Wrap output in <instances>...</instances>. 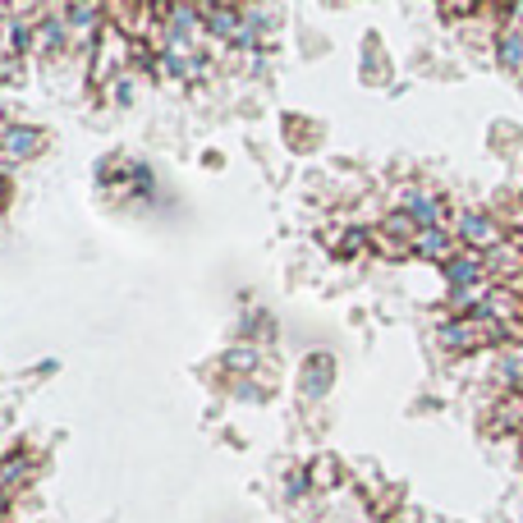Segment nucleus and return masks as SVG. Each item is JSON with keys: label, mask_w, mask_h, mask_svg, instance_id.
I'll list each match as a JSON object with an SVG mask.
<instances>
[{"label": "nucleus", "mask_w": 523, "mask_h": 523, "mask_svg": "<svg viewBox=\"0 0 523 523\" xmlns=\"http://www.w3.org/2000/svg\"><path fill=\"white\" fill-rule=\"evenodd\" d=\"M464 234H473V239H492V225L482 221V216H473V221H464Z\"/></svg>", "instance_id": "nucleus-3"}, {"label": "nucleus", "mask_w": 523, "mask_h": 523, "mask_svg": "<svg viewBox=\"0 0 523 523\" xmlns=\"http://www.w3.org/2000/svg\"><path fill=\"white\" fill-rule=\"evenodd\" d=\"M423 253H431V257H440V253H446V234H423Z\"/></svg>", "instance_id": "nucleus-2"}, {"label": "nucleus", "mask_w": 523, "mask_h": 523, "mask_svg": "<svg viewBox=\"0 0 523 523\" xmlns=\"http://www.w3.org/2000/svg\"><path fill=\"white\" fill-rule=\"evenodd\" d=\"M5 147H10L14 156H23V152H32V147H37V134H32V129H10Z\"/></svg>", "instance_id": "nucleus-1"}, {"label": "nucleus", "mask_w": 523, "mask_h": 523, "mask_svg": "<svg viewBox=\"0 0 523 523\" xmlns=\"http://www.w3.org/2000/svg\"><path fill=\"white\" fill-rule=\"evenodd\" d=\"M450 275H455V285H473V275H477V271H473L468 262H455V266H450Z\"/></svg>", "instance_id": "nucleus-4"}, {"label": "nucleus", "mask_w": 523, "mask_h": 523, "mask_svg": "<svg viewBox=\"0 0 523 523\" xmlns=\"http://www.w3.org/2000/svg\"><path fill=\"white\" fill-rule=\"evenodd\" d=\"M414 216H418V221H431V216H436V203H427V197H418V203H414Z\"/></svg>", "instance_id": "nucleus-5"}]
</instances>
